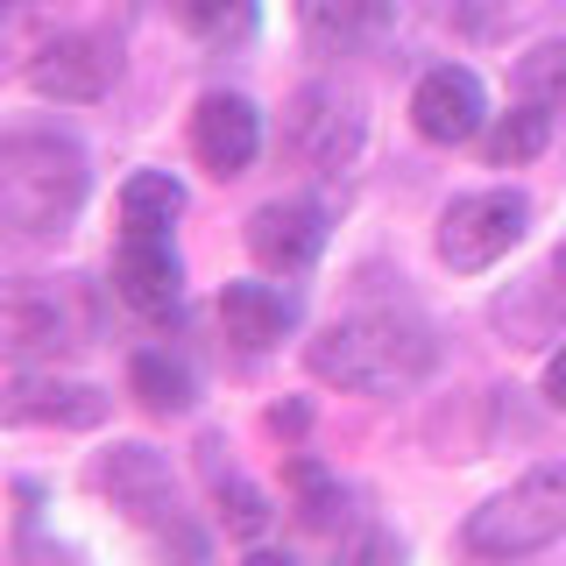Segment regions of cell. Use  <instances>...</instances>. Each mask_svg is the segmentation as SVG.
I'll use <instances>...</instances> for the list:
<instances>
[{
  "instance_id": "obj_26",
  "label": "cell",
  "mask_w": 566,
  "mask_h": 566,
  "mask_svg": "<svg viewBox=\"0 0 566 566\" xmlns=\"http://www.w3.org/2000/svg\"><path fill=\"white\" fill-rule=\"evenodd\" d=\"M262 424H270L276 439H283V432L297 439V432H305V424H312V411H305V403H270V418H262Z\"/></svg>"
},
{
  "instance_id": "obj_4",
  "label": "cell",
  "mask_w": 566,
  "mask_h": 566,
  "mask_svg": "<svg viewBox=\"0 0 566 566\" xmlns=\"http://www.w3.org/2000/svg\"><path fill=\"white\" fill-rule=\"evenodd\" d=\"M78 347H93V305L78 297V283L0 276V361L43 368Z\"/></svg>"
},
{
  "instance_id": "obj_8",
  "label": "cell",
  "mask_w": 566,
  "mask_h": 566,
  "mask_svg": "<svg viewBox=\"0 0 566 566\" xmlns=\"http://www.w3.org/2000/svg\"><path fill=\"white\" fill-rule=\"evenodd\" d=\"M114 71H120L114 43H99V35H85V29H64L29 57V93L57 99V106H93L106 85H114Z\"/></svg>"
},
{
  "instance_id": "obj_11",
  "label": "cell",
  "mask_w": 566,
  "mask_h": 566,
  "mask_svg": "<svg viewBox=\"0 0 566 566\" xmlns=\"http://www.w3.org/2000/svg\"><path fill=\"white\" fill-rule=\"evenodd\" d=\"M482 120H489V93H482V78H474L468 64H439V71H424V78H418L411 128L424 142L453 149V142H474V135H482Z\"/></svg>"
},
{
  "instance_id": "obj_13",
  "label": "cell",
  "mask_w": 566,
  "mask_h": 566,
  "mask_svg": "<svg viewBox=\"0 0 566 566\" xmlns=\"http://www.w3.org/2000/svg\"><path fill=\"white\" fill-rule=\"evenodd\" d=\"M191 156H199L212 177H241L262 156V114H255V99L206 93L199 114H191Z\"/></svg>"
},
{
  "instance_id": "obj_24",
  "label": "cell",
  "mask_w": 566,
  "mask_h": 566,
  "mask_svg": "<svg viewBox=\"0 0 566 566\" xmlns=\"http://www.w3.org/2000/svg\"><path fill=\"white\" fill-rule=\"evenodd\" d=\"M432 22L468 35V43H489V35H503V22H510V0H432Z\"/></svg>"
},
{
  "instance_id": "obj_18",
  "label": "cell",
  "mask_w": 566,
  "mask_h": 566,
  "mask_svg": "<svg viewBox=\"0 0 566 566\" xmlns=\"http://www.w3.org/2000/svg\"><path fill=\"white\" fill-rule=\"evenodd\" d=\"M128 397L156 418H185L191 403H199V376H191L170 347H142L128 361Z\"/></svg>"
},
{
  "instance_id": "obj_7",
  "label": "cell",
  "mask_w": 566,
  "mask_h": 566,
  "mask_svg": "<svg viewBox=\"0 0 566 566\" xmlns=\"http://www.w3.org/2000/svg\"><path fill=\"white\" fill-rule=\"evenodd\" d=\"M283 135H291V149L305 156L312 170H347L354 149H361L368 120H361V93H347V85L318 78L305 93L291 99V114H283Z\"/></svg>"
},
{
  "instance_id": "obj_23",
  "label": "cell",
  "mask_w": 566,
  "mask_h": 566,
  "mask_svg": "<svg viewBox=\"0 0 566 566\" xmlns=\"http://www.w3.org/2000/svg\"><path fill=\"white\" fill-rule=\"evenodd\" d=\"M170 14L199 35V43H241V35L255 29V0H170Z\"/></svg>"
},
{
  "instance_id": "obj_14",
  "label": "cell",
  "mask_w": 566,
  "mask_h": 566,
  "mask_svg": "<svg viewBox=\"0 0 566 566\" xmlns=\"http://www.w3.org/2000/svg\"><path fill=\"white\" fill-rule=\"evenodd\" d=\"M489 318H495V333H503L510 347H545L553 340L566 326V248L545 262V270H531L524 283H510V291L489 305Z\"/></svg>"
},
{
  "instance_id": "obj_16",
  "label": "cell",
  "mask_w": 566,
  "mask_h": 566,
  "mask_svg": "<svg viewBox=\"0 0 566 566\" xmlns=\"http://www.w3.org/2000/svg\"><path fill=\"white\" fill-rule=\"evenodd\" d=\"M220 326H227L234 347L262 354V347H276L283 333L297 326V297L276 291V283H227L220 291Z\"/></svg>"
},
{
  "instance_id": "obj_21",
  "label": "cell",
  "mask_w": 566,
  "mask_h": 566,
  "mask_svg": "<svg viewBox=\"0 0 566 566\" xmlns=\"http://www.w3.org/2000/svg\"><path fill=\"white\" fill-rule=\"evenodd\" d=\"M545 142H553V114L545 106H510V114H495L489 120V164L495 170H517V164H531V156H545Z\"/></svg>"
},
{
  "instance_id": "obj_12",
  "label": "cell",
  "mask_w": 566,
  "mask_h": 566,
  "mask_svg": "<svg viewBox=\"0 0 566 566\" xmlns=\"http://www.w3.org/2000/svg\"><path fill=\"white\" fill-rule=\"evenodd\" d=\"M114 297L142 318H164L185 297V262H177L170 234H120L114 248Z\"/></svg>"
},
{
  "instance_id": "obj_22",
  "label": "cell",
  "mask_w": 566,
  "mask_h": 566,
  "mask_svg": "<svg viewBox=\"0 0 566 566\" xmlns=\"http://www.w3.org/2000/svg\"><path fill=\"white\" fill-rule=\"evenodd\" d=\"M517 99L545 106V114H566V35L538 43L531 57H517Z\"/></svg>"
},
{
  "instance_id": "obj_5",
  "label": "cell",
  "mask_w": 566,
  "mask_h": 566,
  "mask_svg": "<svg viewBox=\"0 0 566 566\" xmlns=\"http://www.w3.org/2000/svg\"><path fill=\"white\" fill-rule=\"evenodd\" d=\"M531 234V199L524 191H510V185H495V191H460V199L439 212V262L460 276H482L495 270V262L510 255Z\"/></svg>"
},
{
  "instance_id": "obj_1",
  "label": "cell",
  "mask_w": 566,
  "mask_h": 566,
  "mask_svg": "<svg viewBox=\"0 0 566 566\" xmlns=\"http://www.w3.org/2000/svg\"><path fill=\"white\" fill-rule=\"evenodd\" d=\"M432 361H439V340L418 318H397V312H347L305 340L312 376L333 389H354V397H403V389L432 376Z\"/></svg>"
},
{
  "instance_id": "obj_9",
  "label": "cell",
  "mask_w": 566,
  "mask_h": 566,
  "mask_svg": "<svg viewBox=\"0 0 566 566\" xmlns=\"http://www.w3.org/2000/svg\"><path fill=\"white\" fill-rule=\"evenodd\" d=\"M106 411H114V397L93 382H71V376H14L8 389H0V418L8 424H57V432H93V424H106Z\"/></svg>"
},
{
  "instance_id": "obj_2",
  "label": "cell",
  "mask_w": 566,
  "mask_h": 566,
  "mask_svg": "<svg viewBox=\"0 0 566 566\" xmlns=\"http://www.w3.org/2000/svg\"><path fill=\"white\" fill-rule=\"evenodd\" d=\"M85 191H93V164L85 149L57 128H14L0 135V227L29 241L64 234L85 212Z\"/></svg>"
},
{
  "instance_id": "obj_27",
  "label": "cell",
  "mask_w": 566,
  "mask_h": 566,
  "mask_svg": "<svg viewBox=\"0 0 566 566\" xmlns=\"http://www.w3.org/2000/svg\"><path fill=\"white\" fill-rule=\"evenodd\" d=\"M545 403H553V411H566V347L545 361Z\"/></svg>"
},
{
  "instance_id": "obj_15",
  "label": "cell",
  "mask_w": 566,
  "mask_h": 566,
  "mask_svg": "<svg viewBox=\"0 0 566 566\" xmlns=\"http://www.w3.org/2000/svg\"><path fill=\"white\" fill-rule=\"evenodd\" d=\"M389 29V0H297V35L318 57H354Z\"/></svg>"
},
{
  "instance_id": "obj_10",
  "label": "cell",
  "mask_w": 566,
  "mask_h": 566,
  "mask_svg": "<svg viewBox=\"0 0 566 566\" xmlns=\"http://www.w3.org/2000/svg\"><path fill=\"white\" fill-rule=\"evenodd\" d=\"M326 248V212L312 199H270L248 212V255L270 276H305Z\"/></svg>"
},
{
  "instance_id": "obj_3",
  "label": "cell",
  "mask_w": 566,
  "mask_h": 566,
  "mask_svg": "<svg viewBox=\"0 0 566 566\" xmlns=\"http://www.w3.org/2000/svg\"><path fill=\"white\" fill-rule=\"evenodd\" d=\"M566 538V460H538L510 489H495L482 510H468L460 545L474 559H531Z\"/></svg>"
},
{
  "instance_id": "obj_28",
  "label": "cell",
  "mask_w": 566,
  "mask_h": 566,
  "mask_svg": "<svg viewBox=\"0 0 566 566\" xmlns=\"http://www.w3.org/2000/svg\"><path fill=\"white\" fill-rule=\"evenodd\" d=\"M241 566H297V559H291V553H248Z\"/></svg>"
},
{
  "instance_id": "obj_6",
  "label": "cell",
  "mask_w": 566,
  "mask_h": 566,
  "mask_svg": "<svg viewBox=\"0 0 566 566\" xmlns=\"http://www.w3.org/2000/svg\"><path fill=\"white\" fill-rule=\"evenodd\" d=\"M93 489H99L135 531H149V538H156L164 524L185 517V510H177L170 460L156 453V447H142V439H120V447H106V453L93 460Z\"/></svg>"
},
{
  "instance_id": "obj_25",
  "label": "cell",
  "mask_w": 566,
  "mask_h": 566,
  "mask_svg": "<svg viewBox=\"0 0 566 566\" xmlns=\"http://www.w3.org/2000/svg\"><path fill=\"white\" fill-rule=\"evenodd\" d=\"M333 566H403V545L389 538V531L368 524V531H354V538L340 545V559H333Z\"/></svg>"
},
{
  "instance_id": "obj_20",
  "label": "cell",
  "mask_w": 566,
  "mask_h": 566,
  "mask_svg": "<svg viewBox=\"0 0 566 566\" xmlns=\"http://www.w3.org/2000/svg\"><path fill=\"white\" fill-rule=\"evenodd\" d=\"M177 220H185V185L170 170H135L120 185V227L128 234H170Z\"/></svg>"
},
{
  "instance_id": "obj_19",
  "label": "cell",
  "mask_w": 566,
  "mask_h": 566,
  "mask_svg": "<svg viewBox=\"0 0 566 566\" xmlns=\"http://www.w3.org/2000/svg\"><path fill=\"white\" fill-rule=\"evenodd\" d=\"M283 489H291V510H297V524H305V531H333V524L347 517L340 474H333L326 460H312V453H291V460H283Z\"/></svg>"
},
{
  "instance_id": "obj_29",
  "label": "cell",
  "mask_w": 566,
  "mask_h": 566,
  "mask_svg": "<svg viewBox=\"0 0 566 566\" xmlns=\"http://www.w3.org/2000/svg\"><path fill=\"white\" fill-rule=\"evenodd\" d=\"M8 8H14V0H0V14H8Z\"/></svg>"
},
{
  "instance_id": "obj_17",
  "label": "cell",
  "mask_w": 566,
  "mask_h": 566,
  "mask_svg": "<svg viewBox=\"0 0 566 566\" xmlns=\"http://www.w3.org/2000/svg\"><path fill=\"white\" fill-rule=\"evenodd\" d=\"M227 447H220V439H199V468H206V489H212V503H220V524L227 531H234V538H262V531H270V517H276V510H270V495H262L255 482H248V474L234 468V460H220Z\"/></svg>"
}]
</instances>
